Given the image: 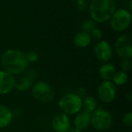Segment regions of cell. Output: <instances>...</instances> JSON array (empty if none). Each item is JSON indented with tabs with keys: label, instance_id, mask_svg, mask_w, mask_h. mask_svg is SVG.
<instances>
[{
	"label": "cell",
	"instance_id": "19",
	"mask_svg": "<svg viewBox=\"0 0 132 132\" xmlns=\"http://www.w3.org/2000/svg\"><path fill=\"white\" fill-rule=\"evenodd\" d=\"M81 28L83 29L82 31L86 32H88V33H90V32L94 28H96V25H95V22H94V20H92V19H87V20H85L82 23Z\"/></svg>",
	"mask_w": 132,
	"mask_h": 132
},
{
	"label": "cell",
	"instance_id": "7",
	"mask_svg": "<svg viewBox=\"0 0 132 132\" xmlns=\"http://www.w3.org/2000/svg\"><path fill=\"white\" fill-rule=\"evenodd\" d=\"M114 50L121 59H131L132 36L131 33H125L119 36L114 43Z\"/></svg>",
	"mask_w": 132,
	"mask_h": 132
},
{
	"label": "cell",
	"instance_id": "18",
	"mask_svg": "<svg viewBox=\"0 0 132 132\" xmlns=\"http://www.w3.org/2000/svg\"><path fill=\"white\" fill-rule=\"evenodd\" d=\"M128 79L129 77L128 73H125L122 70H118L114 73L111 81L115 86H124L128 83Z\"/></svg>",
	"mask_w": 132,
	"mask_h": 132
},
{
	"label": "cell",
	"instance_id": "24",
	"mask_svg": "<svg viewBox=\"0 0 132 132\" xmlns=\"http://www.w3.org/2000/svg\"><path fill=\"white\" fill-rule=\"evenodd\" d=\"M77 95H79L80 97H84L85 96H86V94H87V92H86V90H85V89L84 88H80L79 90H78V91L76 93Z\"/></svg>",
	"mask_w": 132,
	"mask_h": 132
},
{
	"label": "cell",
	"instance_id": "4",
	"mask_svg": "<svg viewBox=\"0 0 132 132\" xmlns=\"http://www.w3.org/2000/svg\"><path fill=\"white\" fill-rule=\"evenodd\" d=\"M113 125L111 113L103 107H99L90 114V125L97 131H105Z\"/></svg>",
	"mask_w": 132,
	"mask_h": 132
},
{
	"label": "cell",
	"instance_id": "8",
	"mask_svg": "<svg viewBox=\"0 0 132 132\" xmlns=\"http://www.w3.org/2000/svg\"><path fill=\"white\" fill-rule=\"evenodd\" d=\"M97 95L101 102L111 104L117 97V87L112 81H102L97 87Z\"/></svg>",
	"mask_w": 132,
	"mask_h": 132
},
{
	"label": "cell",
	"instance_id": "11",
	"mask_svg": "<svg viewBox=\"0 0 132 132\" xmlns=\"http://www.w3.org/2000/svg\"><path fill=\"white\" fill-rule=\"evenodd\" d=\"M71 127L70 116L64 113L56 114L52 120V128L55 132H68Z\"/></svg>",
	"mask_w": 132,
	"mask_h": 132
},
{
	"label": "cell",
	"instance_id": "17",
	"mask_svg": "<svg viewBox=\"0 0 132 132\" xmlns=\"http://www.w3.org/2000/svg\"><path fill=\"white\" fill-rule=\"evenodd\" d=\"M98 108L97 99L90 95L85 96L83 97V108L82 110L91 114Z\"/></svg>",
	"mask_w": 132,
	"mask_h": 132
},
{
	"label": "cell",
	"instance_id": "16",
	"mask_svg": "<svg viewBox=\"0 0 132 132\" xmlns=\"http://www.w3.org/2000/svg\"><path fill=\"white\" fill-rule=\"evenodd\" d=\"M32 87V80L27 77H22L15 80V89L19 92H25L30 90Z\"/></svg>",
	"mask_w": 132,
	"mask_h": 132
},
{
	"label": "cell",
	"instance_id": "12",
	"mask_svg": "<svg viewBox=\"0 0 132 132\" xmlns=\"http://www.w3.org/2000/svg\"><path fill=\"white\" fill-rule=\"evenodd\" d=\"M73 124V127L80 131L86 130L90 125V114L82 110L76 114Z\"/></svg>",
	"mask_w": 132,
	"mask_h": 132
},
{
	"label": "cell",
	"instance_id": "20",
	"mask_svg": "<svg viewBox=\"0 0 132 132\" xmlns=\"http://www.w3.org/2000/svg\"><path fill=\"white\" fill-rule=\"evenodd\" d=\"M132 67V63L131 59H122L121 62V70L128 73Z\"/></svg>",
	"mask_w": 132,
	"mask_h": 132
},
{
	"label": "cell",
	"instance_id": "15",
	"mask_svg": "<svg viewBox=\"0 0 132 132\" xmlns=\"http://www.w3.org/2000/svg\"><path fill=\"white\" fill-rule=\"evenodd\" d=\"M91 36L90 33L81 31L77 33L73 37V44L79 48H86L91 43Z\"/></svg>",
	"mask_w": 132,
	"mask_h": 132
},
{
	"label": "cell",
	"instance_id": "3",
	"mask_svg": "<svg viewBox=\"0 0 132 132\" xmlns=\"http://www.w3.org/2000/svg\"><path fill=\"white\" fill-rule=\"evenodd\" d=\"M58 106L62 111L67 115H75L83 108V98L76 93L67 94L60 97Z\"/></svg>",
	"mask_w": 132,
	"mask_h": 132
},
{
	"label": "cell",
	"instance_id": "6",
	"mask_svg": "<svg viewBox=\"0 0 132 132\" xmlns=\"http://www.w3.org/2000/svg\"><path fill=\"white\" fill-rule=\"evenodd\" d=\"M109 21L111 28L114 31L123 32L126 30L131 24V14L130 11L125 9H116Z\"/></svg>",
	"mask_w": 132,
	"mask_h": 132
},
{
	"label": "cell",
	"instance_id": "2",
	"mask_svg": "<svg viewBox=\"0 0 132 132\" xmlns=\"http://www.w3.org/2000/svg\"><path fill=\"white\" fill-rule=\"evenodd\" d=\"M116 9L115 0H92L89 12L92 20L102 23L109 21Z\"/></svg>",
	"mask_w": 132,
	"mask_h": 132
},
{
	"label": "cell",
	"instance_id": "21",
	"mask_svg": "<svg viewBox=\"0 0 132 132\" xmlns=\"http://www.w3.org/2000/svg\"><path fill=\"white\" fill-rule=\"evenodd\" d=\"M122 123L125 126L128 128H131L132 126V113L127 112L124 114L122 118Z\"/></svg>",
	"mask_w": 132,
	"mask_h": 132
},
{
	"label": "cell",
	"instance_id": "10",
	"mask_svg": "<svg viewBox=\"0 0 132 132\" xmlns=\"http://www.w3.org/2000/svg\"><path fill=\"white\" fill-rule=\"evenodd\" d=\"M15 76L3 70H0V95H5L15 89Z\"/></svg>",
	"mask_w": 132,
	"mask_h": 132
},
{
	"label": "cell",
	"instance_id": "23",
	"mask_svg": "<svg viewBox=\"0 0 132 132\" xmlns=\"http://www.w3.org/2000/svg\"><path fill=\"white\" fill-rule=\"evenodd\" d=\"M91 39H94L95 40H101L102 37H103V32L102 31L98 29V28H94L90 33Z\"/></svg>",
	"mask_w": 132,
	"mask_h": 132
},
{
	"label": "cell",
	"instance_id": "22",
	"mask_svg": "<svg viewBox=\"0 0 132 132\" xmlns=\"http://www.w3.org/2000/svg\"><path fill=\"white\" fill-rule=\"evenodd\" d=\"M26 58L28 63H35L39 59V54L36 51H29L26 53Z\"/></svg>",
	"mask_w": 132,
	"mask_h": 132
},
{
	"label": "cell",
	"instance_id": "1",
	"mask_svg": "<svg viewBox=\"0 0 132 132\" xmlns=\"http://www.w3.org/2000/svg\"><path fill=\"white\" fill-rule=\"evenodd\" d=\"M27 63L26 53L19 50H7L1 57V64L3 70L13 76L22 73L26 69Z\"/></svg>",
	"mask_w": 132,
	"mask_h": 132
},
{
	"label": "cell",
	"instance_id": "14",
	"mask_svg": "<svg viewBox=\"0 0 132 132\" xmlns=\"http://www.w3.org/2000/svg\"><path fill=\"white\" fill-rule=\"evenodd\" d=\"M13 119L11 110L2 104H0V128H5L10 125Z\"/></svg>",
	"mask_w": 132,
	"mask_h": 132
},
{
	"label": "cell",
	"instance_id": "5",
	"mask_svg": "<svg viewBox=\"0 0 132 132\" xmlns=\"http://www.w3.org/2000/svg\"><path fill=\"white\" fill-rule=\"evenodd\" d=\"M32 97L40 103L49 104L55 99V91L52 86L46 81H39L31 88Z\"/></svg>",
	"mask_w": 132,
	"mask_h": 132
},
{
	"label": "cell",
	"instance_id": "9",
	"mask_svg": "<svg viewBox=\"0 0 132 132\" xmlns=\"http://www.w3.org/2000/svg\"><path fill=\"white\" fill-rule=\"evenodd\" d=\"M96 58L102 63H108L113 56V47L106 40H99L94 49Z\"/></svg>",
	"mask_w": 132,
	"mask_h": 132
},
{
	"label": "cell",
	"instance_id": "25",
	"mask_svg": "<svg viewBox=\"0 0 132 132\" xmlns=\"http://www.w3.org/2000/svg\"><path fill=\"white\" fill-rule=\"evenodd\" d=\"M68 132H82V131H80V130H79L77 128H75V127L73 126V127H71L70 128V130L68 131Z\"/></svg>",
	"mask_w": 132,
	"mask_h": 132
},
{
	"label": "cell",
	"instance_id": "13",
	"mask_svg": "<svg viewBox=\"0 0 132 132\" xmlns=\"http://www.w3.org/2000/svg\"><path fill=\"white\" fill-rule=\"evenodd\" d=\"M116 67L111 63H104L99 68L98 73L103 81H111L114 73H116Z\"/></svg>",
	"mask_w": 132,
	"mask_h": 132
}]
</instances>
